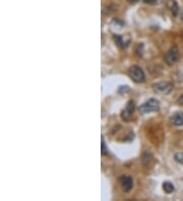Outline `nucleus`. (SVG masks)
I'll list each match as a JSON object with an SVG mask.
<instances>
[{
  "label": "nucleus",
  "mask_w": 183,
  "mask_h": 201,
  "mask_svg": "<svg viewBox=\"0 0 183 201\" xmlns=\"http://www.w3.org/2000/svg\"><path fill=\"white\" fill-rule=\"evenodd\" d=\"M166 5H167V8L171 11V13L176 17L178 13H179V7H178V4L175 0H168L166 2Z\"/></svg>",
  "instance_id": "8"
},
{
  "label": "nucleus",
  "mask_w": 183,
  "mask_h": 201,
  "mask_svg": "<svg viewBox=\"0 0 183 201\" xmlns=\"http://www.w3.org/2000/svg\"><path fill=\"white\" fill-rule=\"evenodd\" d=\"M163 189H164V191H165L166 193L170 194V193L174 192L175 187H174V185H173L171 182H164V183H163Z\"/></svg>",
  "instance_id": "9"
},
{
  "label": "nucleus",
  "mask_w": 183,
  "mask_h": 201,
  "mask_svg": "<svg viewBox=\"0 0 183 201\" xmlns=\"http://www.w3.org/2000/svg\"><path fill=\"white\" fill-rule=\"evenodd\" d=\"M119 184L124 192L128 193L133 187V180L130 176H121L119 178Z\"/></svg>",
  "instance_id": "5"
},
{
  "label": "nucleus",
  "mask_w": 183,
  "mask_h": 201,
  "mask_svg": "<svg viewBox=\"0 0 183 201\" xmlns=\"http://www.w3.org/2000/svg\"><path fill=\"white\" fill-rule=\"evenodd\" d=\"M174 160L177 161V163L183 165V152L178 151L174 154Z\"/></svg>",
  "instance_id": "11"
},
{
  "label": "nucleus",
  "mask_w": 183,
  "mask_h": 201,
  "mask_svg": "<svg viewBox=\"0 0 183 201\" xmlns=\"http://www.w3.org/2000/svg\"><path fill=\"white\" fill-rule=\"evenodd\" d=\"M128 75H129L130 78H131L133 82H136V83L143 82H145V79H146V75H145L143 70L137 65H132L131 67L129 68Z\"/></svg>",
  "instance_id": "2"
},
{
  "label": "nucleus",
  "mask_w": 183,
  "mask_h": 201,
  "mask_svg": "<svg viewBox=\"0 0 183 201\" xmlns=\"http://www.w3.org/2000/svg\"><path fill=\"white\" fill-rule=\"evenodd\" d=\"M171 123L174 126H183V112H176L171 116Z\"/></svg>",
  "instance_id": "7"
},
{
  "label": "nucleus",
  "mask_w": 183,
  "mask_h": 201,
  "mask_svg": "<svg viewBox=\"0 0 183 201\" xmlns=\"http://www.w3.org/2000/svg\"><path fill=\"white\" fill-rule=\"evenodd\" d=\"M134 108H135V104L133 100H129L127 103V105L125 107V109L123 110L122 113H121V117L123 120H129L130 117L132 116L133 114V111H134Z\"/></svg>",
  "instance_id": "6"
},
{
  "label": "nucleus",
  "mask_w": 183,
  "mask_h": 201,
  "mask_svg": "<svg viewBox=\"0 0 183 201\" xmlns=\"http://www.w3.org/2000/svg\"><path fill=\"white\" fill-rule=\"evenodd\" d=\"M180 57V52L176 46L172 47L169 51H167L164 55V60L168 65H173L179 60Z\"/></svg>",
  "instance_id": "4"
},
{
  "label": "nucleus",
  "mask_w": 183,
  "mask_h": 201,
  "mask_svg": "<svg viewBox=\"0 0 183 201\" xmlns=\"http://www.w3.org/2000/svg\"><path fill=\"white\" fill-rule=\"evenodd\" d=\"M108 150H106V145H105V141H104V137H102V154H107Z\"/></svg>",
  "instance_id": "12"
},
{
  "label": "nucleus",
  "mask_w": 183,
  "mask_h": 201,
  "mask_svg": "<svg viewBox=\"0 0 183 201\" xmlns=\"http://www.w3.org/2000/svg\"><path fill=\"white\" fill-rule=\"evenodd\" d=\"M159 109H160L159 100L156 99H150L139 107V112L142 113V114H149V113L159 111Z\"/></svg>",
  "instance_id": "1"
},
{
  "label": "nucleus",
  "mask_w": 183,
  "mask_h": 201,
  "mask_svg": "<svg viewBox=\"0 0 183 201\" xmlns=\"http://www.w3.org/2000/svg\"><path fill=\"white\" fill-rule=\"evenodd\" d=\"M159 0H145V3H146V4H149V5H154Z\"/></svg>",
  "instance_id": "13"
},
{
  "label": "nucleus",
  "mask_w": 183,
  "mask_h": 201,
  "mask_svg": "<svg viewBox=\"0 0 183 201\" xmlns=\"http://www.w3.org/2000/svg\"><path fill=\"white\" fill-rule=\"evenodd\" d=\"M129 3H131V4H133V3H136V2H138L139 0H127Z\"/></svg>",
  "instance_id": "15"
},
{
  "label": "nucleus",
  "mask_w": 183,
  "mask_h": 201,
  "mask_svg": "<svg viewBox=\"0 0 183 201\" xmlns=\"http://www.w3.org/2000/svg\"><path fill=\"white\" fill-rule=\"evenodd\" d=\"M180 18L183 21V8H182V10H181V12H180Z\"/></svg>",
  "instance_id": "16"
},
{
  "label": "nucleus",
  "mask_w": 183,
  "mask_h": 201,
  "mask_svg": "<svg viewBox=\"0 0 183 201\" xmlns=\"http://www.w3.org/2000/svg\"><path fill=\"white\" fill-rule=\"evenodd\" d=\"M177 104H178V105L183 106V93H182V95L177 99Z\"/></svg>",
  "instance_id": "14"
},
{
  "label": "nucleus",
  "mask_w": 183,
  "mask_h": 201,
  "mask_svg": "<svg viewBox=\"0 0 183 201\" xmlns=\"http://www.w3.org/2000/svg\"><path fill=\"white\" fill-rule=\"evenodd\" d=\"M153 89L158 95H168L172 92L173 84L170 82H159L153 84Z\"/></svg>",
  "instance_id": "3"
},
{
  "label": "nucleus",
  "mask_w": 183,
  "mask_h": 201,
  "mask_svg": "<svg viewBox=\"0 0 183 201\" xmlns=\"http://www.w3.org/2000/svg\"><path fill=\"white\" fill-rule=\"evenodd\" d=\"M114 41H115V43L121 48H125L127 45H128V43H125V42L123 41V38L120 37V36H114Z\"/></svg>",
  "instance_id": "10"
}]
</instances>
